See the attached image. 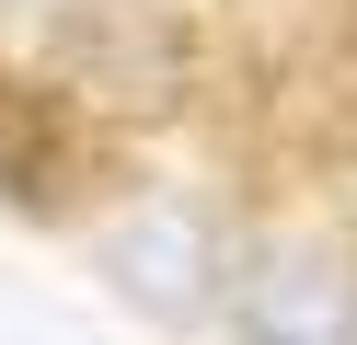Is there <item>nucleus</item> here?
Segmentation results:
<instances>
[{"instance_id":"f257e3e1","label":"nucleus","mask_w":357,"mask_h":345,"mask_svg":"<svg viewBox=\"0 0 357 345\" xmlns=\"http://www.w3.org/2000/svg\"><path fill=\"white\" fill-rule=\"evenodd\" d=\"M47 69H58L70 104L127 115V127H162L196 92V23L173 12V0H58Z\"/></svg>"},{"instance_id":"f03ea898","label":"nucleus","mask_w":357,"mask_h":345,"mask_svg":"<svg viewBox=\"0 0 357 345\" xmlns=\"http://www.w3.org/2000/svg\"><path fill=\"white\" fill-rule=\"evenodd\" d=\"M242 345H357V253L334 242H265L231 288Z\"/></svg>"},{"instance_id":"7ed1b4c3","label":"nucleus","mask_w":357,"mask_h":345,"mask_svg":"<svg viewBox=\"0 0 357 345\" xmlns=\"http://www.w3.org/2000/svg\"><path fill=\"white\" fill-rule=\"evenodd\" d=\"M104 276H116V299L127 311H150V322H196L219 299V219L208 207H127L116 230H104Z\"/></svg>"},{"instance_id":"20e7f679","label":"nucleus","mask_w":357,"mask_h":345,"mask_svg":"<svg viewBox=\"0 0 357 345\" xmlns=\"http://www.w3.org/2000/svg\"><path fill=\"white\" fill-rule=\"evenodd\" d=\"M70 173H81V150H70V92L0 81V196H12V207H58Z\"/></svg>"},{"instance_id":"39448f33","label":"nucleus","mask_w":357,"mask_h":345,"mask_svg":"<svg viewBox=\"0 0 357 345\" xmlns=\"http://www.w3.org/2000/svg\"><path fill=\"white\" fill-rule=\"evenodd\" d=\"M323 127H334V150H357V12L323 46Z\"/></svg>"}]
</instances>
